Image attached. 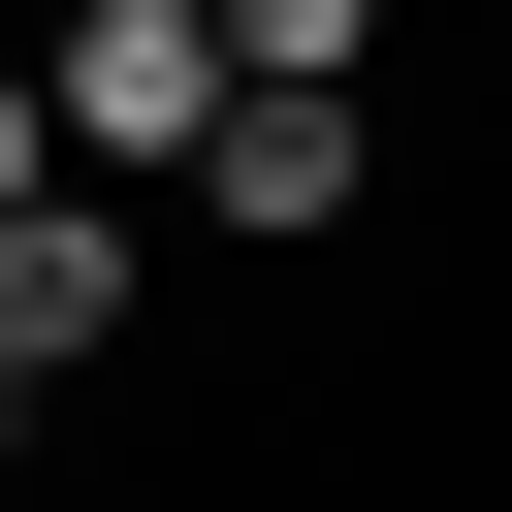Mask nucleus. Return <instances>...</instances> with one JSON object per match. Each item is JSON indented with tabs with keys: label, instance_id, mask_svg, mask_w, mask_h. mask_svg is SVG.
I'll return each mask as SVG.
<instances>
[{
	"label": "nucleus",
	"instance_id": "1",
	"mask_svg": "<svg viewBox=\"0 0 512 512\" xmlns=\"http://www.w3.org/2000/svg\"><path fill=\"white\" fill-rule=\"evenodd\" d=\"M352 192H384V128H352V64H224V96H192V224H224V256H320Z\"/></svg>",
	"mask_w": 512,
	"mask_h": 512
},
{
	"label": "nucleus",
	"instance_id": "2",
	"mask_svg": "<svg viewBox=\"0 0 512 512\" xmlns=\"http://www.w3.org/2000/svg\"><path fill=\"white\" fill-rule=\"evenodd\" d=\"M192 96H224V32H192V0H64V32H32V128H64L96 192H128V160H192Z\"/></svg>",
	"mask_w": 512,
	"mask_h": 512
},
{
	"label": "nucleus",
	"instance_id": "3",
	"mask_svg": "<svg viewBox=\"0 0 512 512\" xmlns=\"http://www.w3.org/2000/svg\"><path fill=\"white\" fill-rule=\"evenodd\" d=\"M96 352H128V192L32 160V192H0V384H96Z\"/></svg>",
	"mask_w": 512,
	"mask_h": 512
},
{
	"label": "nucleus",
	"instance_id": "4",
	"mask_svg": "<svg viewBox=\"0 0 512 512\" xmlns=\"http://www.w3.org/2000/svg\"><path fill=\"white\" fill-rule=\"evenodd\" d=\"M224 64H384V0H192Z\"/></svg>",
	"mask_w": 512,
	"mask_h": 512
},
{
	"label": "nucleus",
	"instance_id": "5",
	"mask_svg": "<svg viewBox=\"0 0 512 512\" xmlns=\"http://www.w3.org/2000/svg\"><path fill=\"white\" fill-rule=\"evenodd\" d=\"M32 160H64V128H32V64H0V192H32Z\"/></svg>",
	"mask_w": 512,
	"mask_h": 512
},
{
	"label": "nucleus",
	"instance_id": "6",
	"mask_svg": "<svg viewBox=\"0 0 512 512\" xmlns=\"http://www.w3.org/2000/svg\"><path fill=\"white\" fill-rule=\"evenodd\" d=\"M32 416H64V384H0V480H32Z\"/></svg>",
	"mask_w": 512,
	"mask_h": 512
}]
</instances>
